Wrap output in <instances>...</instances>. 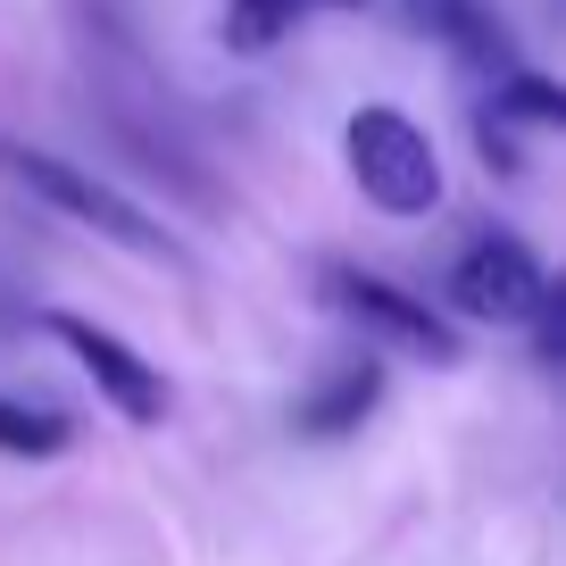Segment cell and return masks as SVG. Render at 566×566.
Masks as SVG:
<instances>
[{
	"label": "cell",
	"instance_id": "cell-6",
	"mask_svg": "<svg viewBox=\"0 0 566 566\" xmlns=\"http://www.w3.org/2000/svg\"><path fill=\"white\" fill-rule=\"evenodd\" d=\"M408 18H417V34H442L450 51L475 59V67H509V34L492 25L483 0H408Z\"/></svg>",
	"mask_w": 566,
	"mask_h": 566
},
{
	"label": "cell",
	"instance_id": "cell-9",
	"mask_svg": "<svg viewBox=\"0 0 566 566\" xmlns=\"http://www.w3.org/2000/svg\"><path fill=\"white\" fill-rule=\"evenodd\" d=\"M59 442H67V424H59V417H34V408L0 400V450H18V459H51Z\"/></svg>",
	"mask_w": 566,
	"mask_h": 566
},
{
	"label": "cell",
	"instance_id": "cell-8",
	"mask_svg": "<svg viewBox=\"0 0 566 566\" xmlns=\"http://www.w3.org/2000/svg\"><path fill=\"white\" fill-rule=\"evenodd\" d=\"M301 9L308 0H233L226 9V42L233 51H275L283 25H301Z\"/></svg>",
	"mask_w": 566,
	"mask_h": 566
},
{
	"label": "cell",
	"instance_id": "cell-7",
	"mask_svg": "<svg viewBox=\"0 0 566 566\" xmlns=\"http://www.w3.org/2000/svg\"><path fill=\"white\" fill-rule=\"evenodd\" d=\"M375 400H384V358H350L325 391L301 400V433H350V424H367Z\"/></svg>",
	"mask_w": 566,
	"mask_h": 566
},
{
	"label": "cell",
	"instance_id": "cell-1",
	"mask_svg": "<svg viewBox=\"0 0 566 566\" xmlns=\"http://www.w3.org/2000/svg\"><path fill=\"white\" fill-rule=\"evenodd\" d=\"M0 167L25 184L34 200H51L59 217H75V226H92L101 242L134 250V259H176V233L159 226L150 209H134V200L117 192V184L84 176L75 159H51V150H18V142H0Z\"/></svg>",
	"mask_w": 566,
	"mask_h": 566
},
{
	"label": "cell",
	"instance_id": "cell-5",
	"mask_svg": "<svg viewBox=\"0 0 566 566\" xmlns=\"http://www.w3.org/2000/svg\"><path fill=\"white\" fill-rule=\"evenodd\" d=\"M51 342L59 350H75L84 358V375L101 384V400L117 408V417H134V424H159L167 417V375L150 367V358L134 350V342H117L108 325H92V317H75V308H51Z\"/></svg>",
	"mask_w": 566,
	"mask_h": 566
},
{
	"label": "cell",
	"instance_id": "cell-3",
	"mask_svg": "<svg viewBox=\"0 0 566 566\" xmlns=\"http://www.w3.org/2000/svg\"><path fill=\"white\" fill-rule=\"evenodd\" d=\"M325 292H334L342 317L367 325V334L391 342V350H417V358H433V367L459 358V334H450L442 308L417 301V292H400V283H384V275H367V266H325Z\"/></svg>",
	"mask_w": 566,
	"mask_h": 566
},
{
	"label": "cell",
	"instance_id": "cell-10",
	"mask_svg": "<svg viewBox=\"0 0 566 566\" xmlns=\"http://www.w3.org/2000/svg\"><path fill=\"white\" fill-rule=\"evenodd\" d=\"M500 108H509V117H533V125H558V117H566V92L549 84V75H509Z\"/></svg>",
	"mask_w": 566,
	"mask_h": 566
},
{
	"label": "cell",
	"instance_id": "cell-2",
	"mask_svg": "<svg viewBox=\"0 0 566 566\" xmlns=\"http://www.w3.org/2000/svg\"><path fill=\"white\" fill-rule=\"evenodd\" d=\"M350 176L384 217H424L442 200V159L400 108H358L350 117Z\"/></svg>",
	"mask_w": 566,
	"mask_h": 566
},
{
	"label": "cell",
	"instance_id": "cell-4",
	"mask_svg": "<svg viewBox=\"0 0 566 566\" xmlns=\"http://www.w3.org/2000/svg\"><path fill=\"white\" fill-rule=\"evenodd\" d=\"M542 292H549V275L516 233H483V242H467L459 266H450V308H459V317H483V325L533 317Z\"/></svg>",
	"mask_w": 566,
	"mask_h": 566
}]
</instances>
